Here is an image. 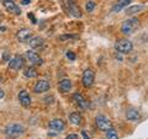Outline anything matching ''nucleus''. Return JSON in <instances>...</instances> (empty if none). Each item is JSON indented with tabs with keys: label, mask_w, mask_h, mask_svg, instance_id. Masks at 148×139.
<instances>
[{
	"label": "nucleus",
	"mask_w": 148,
	"mask_h": 139,
	"mask_svg": "<svg viewBox=\"0 0 148 139\" xmlns=\"http://www.w3.org/2000/svg\"><path fill=\"white\" fill-rule=\"evenodd\" d=\"M18 101H20V103L22 106L27 107L31 105V97H30V94L26 91V90H21L20 92H18Z\"/></svg>",
	"instance_id": "f8f14e48"
},
{
	"label": "nucleus",
	"mask_w": 148,
	"mask_h": 139,
	"mask_svg": "<svg viewBox=\"0 0 148 139\" xmlns=\"http://www.w3.org/2000/svg\"><path fill=\"white\" fill-rule=\"evenodd\" d=\"M126 117H127L128 121L136 122V121H138V119L141 118V115L136 108H128L127 112H126Z\"/></svg>",
	"instance_id": "dca6fc26"
},
{
	"label": "nucleus",
	"mask_w": 148,
	"mask_h": 139,
	"mask_svg": "<svg viewBox=\"0 0 148 139\" xmlns=\"http://www.w3.org/2000/svg\"><path fill=\"white\" fill-rule=\"evenodd\" d=\"M4 95H5V94H4V91H3L1 89H0V99H3V97H4Z\"/></svg>",
	"instance_id": "c85d7f7f"
},
{
	"label": "nucleus",
	"mask_w": 148,
	"mask_h": 139,
	"mask_svg": "<svg viewBox=\"0 0 148 139\" xmlns=\"http://www.w3.org/2000/svg\"><path fill=\"white\" fill-rule=\"evenodd\" d=\"M81 137H83V139H90V138H89V136H88V133L84 132V130L81 132Z\"/></svg>",
	"instance_id": "bb28decb"
},
{
	"label": "nucleus",
	"mask_w": 148,
	"mask_h": 139,
	"mask_svg": "<svg viewBox=\"0 0 148 139\" xmlns=\"http://www.w3.org/2000/svg\"><path fill=\"white\" fill-rule=\"evenodd\" d=\"M58 89L61 90L62 92H69L70 89H72V82H70L69 79H62L61 81L58 82Z\"/></svg>",
	"instance_id": "2eb2a0df"
},
{
	"label": "nucleus",
	"mask_w": 148,
	"mask_h": 139,
	"mask_svg": "<svg viewBox=\"0 0 148 139\" xmlns=\"http://www.w3.org/2000/svg\"><path fill=\"white\" fill-rule=\"evenodd\" d=\"M85 9H87L88 13H91V11L95 9V4H94V1H88V3H87V6H85Z\"/></svg>",
	"instance_id": "5701e85b"
},
{
	"label": "nucleus",
	"mask_w": 148,
	"mask_h": 139,
	"mask_svg": "<svg viewBox=\"0 0 148 139\" xmlns=\"http://www.w3.org/2000/svg\"><path fill=\"white\" fill-rule=\"evenodd\" d=\"M131 1L132 0H120L116 5H114V7H112V11L114 13H118V11H121L124 7H126L127 5H130L131 4Z\"/></svg>",
	"instance_id": "6ab92c4d"
},
{
	"label": "nucleus",
	"mask_w": 148,
	"mask_h": 139,
	"mask_svg": "<svg viewBox=\"0 0 148 139\" xmlns=\"http://www.w3.org/2000/svg\"><path fill=\"white\" fill-rule=\"evenodd\" d=\"M65 139H78V136H77V134H69Z\"/></svg>",
	"instance_id": "a878e982"
},
{
	"label": "nucleus",
	"mask_w": 148,
	"mask_h": 139,
	"mask_svg": "<svg viewBox=\"0 0 148 139\" xmlns=\"http://www.w3.org/2000/svg\"><path fill=\"white\" fill-rule=\"evenodd\" d=\"M69 122L74 126H79L81 123V115L79 112H72L69 115Z\"/></svg>",
	"instance_id": "a211bd4d"
},
{
	"label": "nucleus",
	"mask_w": 148,
	"mask_h": 139,
	"mask_svg": "<svg viewBox=\"0 0 148 139\" xmlns=\"http://www.w3.org/2000/svg\"><path fill=\"white\" fill-rule=\"evenodd\" d=\"M94 79H95L94 71H92L91 69H87L84 71V74H83V79H81V81H83L84 86L90 88V86L92 85V82H94Z\"/></svg>",
	"instance_id": "6e6552de"
},
{
	"label": "nucleus",
	"mask_w": 148,
	"mask_h": 139,
	"mask_svg": "<svg viewBox=\"0 0 148 139\" xmlns=\"http://www.w3.org/2000/svg\"><path fill=\"white\" fill-rule=\"evenodd\" d=\"M31 37H32V33L27 28H21V30H18V32L16 33V38L20 41V42H25V41L30 40Z\"/></svg>",
	"instance_id": "ddd939ff"
},
{
	"label": "nucleus",
	"mask_w": 148,
	"mask_h": 139,
	"mask_svg": "<svg viewBox=\"0 0 148 139\" xmlns=\"http://www.w3.org/2000/svg\"><path fill=\"white\" fill-rule=\"evenodd\" d=\"M43 44V40L41 38V37H31L30 38V47L32 48V49H36V48L41 47Z\"/></svg>",
	"instance_id": "aec40b11"
},
{
	"label": "nucleus",
	"mask_w": 148,
	"mask_h": 139,
	"mask_svg": "<svg viewBox=\"0 0 148 139\" xmlns=\"http://www.w3.org/2000/svg\"><path fill=\"white\" fill-rule=\"evenodd\" d=\"M3 5L5 6L6 10H9L11 14H15V15H20L21 14V10L16 4H15L13 0H4L3 1Z\"/></svg>",
	"instance_id": "1a4fd4ad"
},
{
	"label": "nucleus",
	"mask_w": 148,
	"mask_h": 139,
	"mask_svg": "<svg viewBox=\"0 0 148 139\" xmlns=\"http://www.w3.org/2000/svg\"><path fill=\"white\" fill-rule=\"evenodd\" d=\"M139 27V21L137 17H131L128 20H126L121 26V32L124 35H132L137 28Z\"/></svg>",
	"instance_id": "f257e3e1"
},
{
	"label": "nucleus",
	"mask_w": 148,
	"mask_h": 139,
	"mask_svg": "<svg viewBox=\"0 0 148 139\" xmlns=\"http://www.w3.org/2000/svg\"><path fill=\"white\" fill-rule=\"evenodd\" d=\"M50 90V82L47 80H40L37 81V84L35 85V88H33V91L36 94H42V92H46Z\"/></svg>",
	"instance_id": "9d476101"
},
{
	"label": "nucleus",
	"mask_w": 148,
	"mask_h": 139,
	"mask_svg": "<svg viewBox=\"0 0 148 139\" xmlns=\"http://www.w3.org/2000/svg\"><path fill=\"white\" fill-rule=\"evenodd\" d=\"M25 132V127L20 123H11L5 128V134L9 138H16Z\"/></svg>",
	"instance_id": "7ed1b4c3"
},
{
	"label": "nucleus",
	"mask_w": 148,
	"mask_h": 139,
	"mask_svg": "<svg viewBox=\"0 0 148 139\" xmlns=\"http://www.w3.org/2000/svg\"><path fill=\"white\" fill-rule=\"evenodd\" d=\"M63 7L72 17H81V10L73 0H63Z\"/></svg>",
	"instance_id": "f03ea898"
},
{
	"label": "nucleus",
	"mask_w": 148,
	"mask_h": 139,
	"mask_svg": "<svg viewBox=\"0 0 148 139\" xmlns=\"http://www.w3.org/2000/svg\"><path fill=\"white\" fill-rule=\"evenodd\" d=\"M115 49H116L118 53L127 54L133 49V44L131 41H128V40H117L116 43H115Z\"/></svg>",
	"instance_id": "20e7f679"
},
{
	"label": "nucleus",
	"mask_w": 148,
	"mask_h": 139,
	"mask_svg": "<svg viewBox=\"0 0 148 139\" xmlns=\"http://www.w3.org/2000/svg\"><path fill=\"white\" fill-rule=\"evenodd\" d=\"M67 58L69 59V61H75V54L73 53V52H67Z\"/></svg>",
	"instance_id": "393cba45"
},
{
	"label": "nucleus",
	"mask_w": 148,
	"mask_h": 139,
	"mask_svg": "<svg viewBox=\"0 0 148 139\" xmlns=\"http://www.w3.org/2000/svg\"><path fill=\"white\" fill-rule=\"evenodd\" d=\"M144 9H146V5H133V6H130V7L126 9V15L131 16V15L141 13V11H143Z\"/></svg>",
	"instance_id": "f3484780"
},
{
	"label": "nucleus",
	"mask_w": 148,
	"mask_h": 139,
	"mask_svg": "<svg viewBox=\"0 0 148 139\" xmlns=\"http://www.w3.org/2000/svg\"><path fill=\"white\" fill-rule=\"evenodd\" d=\"M73 99H74V101L78 103V106H79L81 110H87V108L89 107V102L87 101V99H84L80 94H74Z\"/></svg>",
	"instance_id": "4468645a"
},
{
	"label": "nucleus",
	"mask_w": 148,
	"mask_h": 139,
	"mask_svg": "<svg viewBox=\"0 0 148 139\" xmlns=\"http://www.w3.org/2000/svg\"><path fill=\"white\" fill-rule=\"evenodd\" d=\"M26 58L28 59V62L31 63V64H42V59H41V57L38 54L36 53L35 51H27L26 52Z\"/></svg>",
	"instance_id": "9b49d317"
},
{
	"label": "nucleus",
	"mask_w": 148,
	"mask_h": 139,
	"mask_svg": "<svg viewBox=\"0 0 148 139\" xmlns=\"http://www.w3.org/2000/svg\"><path fill=\"white\" fill-rule=\"evenodd\" d=\"M48 128L51 130V134H58L59 132H62L63 129L65 128V125L62 119H52V121L48 123Z\"/></svg>",
	"instance_id": "39448f33"
},
{
	"label": "nucleus",
	"mask_w": 148,
	"mask_h": 139,
	"mask_svg": "<svg viewBox=\"0 0 148 139\" xmlns=\"http://www.w3.org/2000/svg\"><path fill=\"white\" fill-rule=\"evenodd\" d=\"M95 121H96V126H98V128L100 130H107V129H110L111 127H112L111 126L110 119L104 115H98Z\"/></svg>",
	"instance_id": "423d86ee"
},
{
	"label": "nucleus",
	"mask_w": 148,
	"mask_h": 139,
	"mask_svg": "<svg viewBox=\"0 0 148 139\" xmlns=\"http://www.w3.org/2000/svg\"><path fill=\"white\" fill-rule=\"evenodd\" d=\"M37 75H38V73H37V69L35 68V67H30V68H27L25 70V76L26 78H36Z\"/></svg>",
	"instance_id": "412c9836"
},
{
	"label": "nucleus",
	"mask_w": 148,
	"mask_h": 139,
	"mask_svg": "<svg viewBox=\"0 0 148 139\" xmlns=\"http://www.w3.org/2000/svg\"><path fill=\"white\" fill-rule=\"evenodd\" d=\"M68 38H78V36H75V35H63V36L59 37L61 41H67Z\"/></svg>",
	"instance_id": "b1692460"
},
{
	"label": "nucleus",
	"mask_w": 148,
	"mask_h": 139,
	"mask_svg": "<svg viewBox=\"0 0 148 139\" xmlns=\"http://www.w3.org/2000/svg\"><path fill=\"white\" fill-rule=\"evenodd\" d=\"M24 64H25V59L22 58L21 55H15V57L11 58L9 62V69L17 71L24 67Z\"/></svg>",
	"instance_id": "0eeeda50"
},
{
	"label": "nucleus",
	"mask_w": 148,
	"mask_h": 139,
	"mask_svg": "<svg viewBox=\"0 0 148 139\" xmlns=\"http://www.w3.org/2000/svg\"><path fill=\"white\" fill-rule=\"evenodd\" d=\"M106 139H118V134L116 132V129H114L112 127H111L110 129L106 130Z\"/></svg>",
	"instance_id": "4be33fe9"
},
{
	"label": "nucleus",
	"mask_w": 148,
	"mask_h": 139,
	"mask_svg": "<svg viewBox=\"0 0 148 139\" xmlns=\"http://www.w3.org/2000/svg\"><path fill=\"white\" fill-rule=\"evenodd\" d=\"M30 1H31V0H21V4L22 5H28Z\"/></svg>",
	"instance_id": "cd10ccee"
}]
</instances>
